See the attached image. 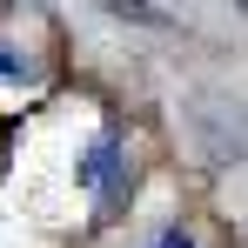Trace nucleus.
<instances>
[{"label":"nucleus","instance_id":"obj_1","mask_svg":"<svg viewBox=\"0 0 248 248\" xmlns=\"http://www.w3.org/2000/svg\"><path fill=\"white\" fill-rule=\"evenodd\" d=\"M181 134L202 161H248V101L228 87H202L181 101Z\"/></svg>","mask_w":248,"mask_h":248},{"label":"nucleus","instance_id":"obj_2","mask_svg":"<svg viewBox=\"0 0 248 248\" xmlns=\"http://www.w3.org/2000/svg\"><path fill=\"white\" fill-rule=\"evenodd\" d=\"M74 181H81L87 195H121L127 188V148H121V134H94L81 148V161H74Z\"/></svg>","mask_w":248,"mask_h":248},{"label":"nucleus","instance_id":"obj_3","mask_svg":"<svg viewBox=\"0 0 248 248\" xmlns=\"http://www.w3.org/2000/svg\"><path fill=\"white\" fill-rule=\"evenodd\" d=\"M141 248H195V235L188 228H161V235H148Z\"/></svg>","mask_w":248,"mask_h":248}]
</instances>
